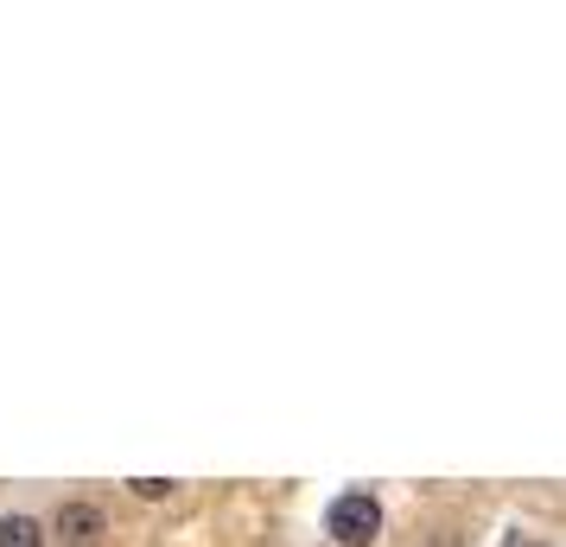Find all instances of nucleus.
Segmentation results:
<instances>
[{
    "label": "nucleus",
    "mask_w": 566,
    "mask_h": 547,
    "mask_svg": "<svg viewBox=\"0 0 566 547\" xmlns=\"http://www.w3.org/2000/svg\"><path fill=\"white\" fill-rule=\"evenodd\" d=\"M325 528H332V541H344V547H369L382 535V503L369 491H344L332 509H325Z\"/></svg>",
    "instance_id": "1"
},
{
    "label": "nucleus",
    "mask_w": 566,
    "mask_h": 547,
    "mask_svg": "<svg viewBox=\"0 0 566 547\" xmlns=\"http://www.w3.org/2000/svg\"><path fill=\"white\" fill-rule=\"evenodd\" d=\"M52 528H57V541H64V547H96L108 535V522H103L96 503H64Z\"/></svg>",
    "instance_id": "2"
},
{
    "label": "nucleus",
    "mask_w": 566,
    "mask_h": 547,
    "mask_svg": "<svg viewBox=\"0 0 566 547\" xmlns=\"http://www.w3.org/2000/svg\"><path fill=\"white\" fill-rule=\"evenodd\" d=\"M0 547H45V528L32 516H0Z\"/></svg>",
    "instance_id": "3"
},
{
    "label": "nucleus",
    "mask_w": 566,
    "mask_h": 547,
    "mask_svg": "<svg viewBox=\"0 0 566 547\" xmlns=\"http://www.w3.org/2000/svg\"><path fill=\"white\" fill-rule=\"evenodd\" d=\"M166 491H172L166 477H134V496H147V503H154V496H166Z\"/></svg>",
    "instance_id": "4"
}]
</instances>
